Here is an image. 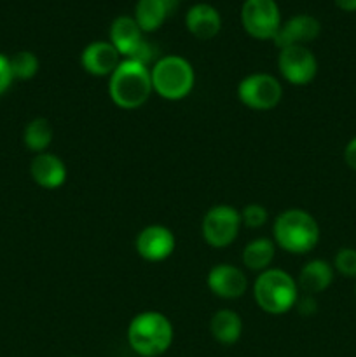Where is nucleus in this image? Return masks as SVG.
Masks as SVG:
<instances>
[{
    "label": "nucleus",
    "mask_w": 356,
    "mask_h": 357,
    "mask_svg": "<svg viewBox=\"0 0 356 357\" xmlns=\"http://www.w3.org/2000/svg\"><path fill=\"white\" fill-rule=\"evenodd\" d=\"M276 246L292 255L311 253L320 243V225L311 213L290 208L279 213L272 225Z\"/></svg>",
    "instance_id": "f257e3e1"
},
{
    "label": "nucleus",
    "mask_w": 356,
    "mask_h": 357,
    "mask_svg": "<svg viewBox=\"0 0 356 357\" xmlns=\"http://www.w3.org/2000/svg\"><path fill=\"white\" fill-rule=\"evenodd\" d=\"M152 89L150 68L133 59H122L108 77V94L122 110H135L147 103Z\"/></svg>",
    "instance_id": "f03ea898"
},
{
    "label": "nucleus",
    "mask_w": 356,
    "mask_h": 357,
    "mask_svg": "<svg viewBox=\"0 0 356 357\" xmlns=\"http://www.w3.org/2000/svg\"><path fill=\"white\" fill-rule=\"evenodd\" d=\"M128 344L140 357H159L173 344V324L156 310L136 314L128 326Z\"/></svg>",
    "instance_id": "7ed1b4c3"
},
{
    "label": "nucleus",
    "mask_w": 356,
    "mask_h": 357,
    "mask_svg": "<svg viewBox=\"0 0 356 357\" xmlns=\"http://www.w3.org/2000/svg\"><path fill=\"white\" fill-rule=\"evenodd\" d=\"M253 298L264 312L281 316L295 307L299 300V284L288 272L267 268L255 279Z\"/></svg>",
    "instance_id": "20e7f679"
},
{
    "label": "nucleus",
    "mask_w": 356,
    "mask_h": 357,
    "mask_svg": "<svg viewBox=\"0 0 356 357\" xmlns=\"http://www.w3.org/2000/svg\"><path fill=\"white\" fill-rule=\"evenodd\" d=\"M154 93L168 101L184 100L195 84V72L191 63L177 54L163 56L150 68Z\"/></svg>",
    "instance_id": "39448f33"
},
{
    "label": "nucleus",
    "mask_w": 356,
    "mask_h": 357,
    "mask_svg": "<svg viewBox=\"0 0 356 357\" xmlns=\"http://www.w3.org/2000/svg\"><path fill=\"white\" fill-rule=\"evenodd\" d=\"M241 225V215L236 208L229 204H216L202 216V239L208 246L222 250L236 241Z\"/></svg>",
    "instance_id": "423d86ee"
},
{
    "label": "nucleus",
    "mask_w": 356,
    "mask_h": 357,
    "mask_svg": "<svg viewBox=\"0 0 356 357\" xmlns=\"http://www.w3.org/2000/svg\"><path fill=\"white\" fill-rule=\"evenodd\" d=\"M237 98L244 107L257 112L272 110L283 98V86L271 73H250L237 84Z\"/></svg>",
    "instance_id": "0eeeda50"
},
{
    "label": "nucleus",
    "mask_w": 356,
    "mask_h": 357,
    "mask_svg": "<svg viewBox=\"0 0 356 357\" xmlns=\"http://www.w3.org/2000/svg\"><path fill=\"white\" fill-rule=\"evenodd\" d=\"M281 13L276 0H244L241 7V24L250 37L272 40L281 26Z\"/></svg>",
    "instance_id": "6e6552de"
},
{
    "label": "nucleus",
    "mask_w": 356,
    "mask_h": 357,
    "mask_svg": "<svg viewBox=\"0 0 356 357\" xmlns=\"http://www.w3.org/2000/svg\"><path fill=\"white\" fill-rule=\"evenodd\" d=\"M278 68L283 79L292 86H307L318 75V59L306 45L279 49Z\"/></svg>",
    "instance_id": "1a4fd4ad"
},
{
    "label": "nucleus",
    "mask_w": 356,
    "mask_h": 357,
    "mask_svg": "<svg viewBox=\"0 0 356 357\" xmlns=\"http://www.w3.org/2000/svg\"><path fill=\"white\" fill-rule=\"evenodd\" d=\"M136 253L150 264L164 261L173 255L177 239L173 232L164 225H149L136 236Z\"/></svg>",
    "instance_id": "9d476101"
},
{
    "label": "nucleus",
    "mask_w": 356,
    "mask_h": 357,
    "mask_svg": "<svg viewBox=\"0 0 356 357\" xmlns=\"http://www.w3.org/2000/svg\"><path fill=\"white\" fill-rule=\"evenodd\" d=\"M321 33V24L311 14H297L281 23L278 33L272 38L278 49L293 47V45H306L316 40Z\"/></svg>",
    "instance_id": "9b49d317"
},
{
    "label": "nucleus",
    "mask_w": 356,
    "mask_h": 357,
    "mask_svg": "<svg viewBox=\"0 0 356 357\" xmlns=\"http://www.w3.org/2000/svg\"><path fill=\"white\" fill-rule=\"evenodd\" d=\"M209 291L223 300H236L248 289V278L239 267L230 264H218L212 267L206 278Z\"/></svg>",
    "instance_id": "f8f14e48"
},
{
    "label": "nucleus",
    "mask_w": 356,
    "mask_h": 357,
    "mask_svg": "<svg viewBox=\"0 0 356 357\" xmlns=\"http://www.w3.org/2000/svg\"><path fill=\"white\" fill-rule=\"evenodd\" d=\"M121 61L122 56L108 40L91 42L80 52V65L94 77H110Z\"/></svg>",
    "instance_id": "ddd939ff"
},
{
    "label": "nucleus",
    "mask_w": 356,
    "mask_h": 357,
    "mask_svg": "<svg viewBox=\"0 0 356 357\" xmlns=\"http://www.w3.org/2000/svg\"><path fill=\"white\" fill-rule=\"evenodd\" d=\"M31 180L42 188L54 190L66 181V166L58 155L51 152L35 153L30 164Z\"/></svg>",
    "instance_id": "4468645a"
},
{
    "label": "nucleus",
    "mask_w": 356,
    "mask_h": 357,
    "mask_svg": "<svg viewBox=\"0 0 356 357\" xmlns=\"http://www.w3.org/2000/svg\"><path fill=\"white\" fill-rule=\"evenodd\" d=\"M185 26L192 37L209 40L222 30V16L209 3H195L185 14Z\"/></svg>",
    "instance_id": "2eb2a0df"
},
{
    "label": "nucleus",
    "mask_w": 356,
    "mask_h": 357,
    "mask_svg": "<svg viewBox=\"0 0 356 357\" xmlns=\"http://www.w3.org/2000/svg\"><path fill=\"white\" fill-rule=\"evenodd\" d=\"M110 44L117 49L122 59L131 58L136 49L142 45L143 38L142 28L135 21L133 16H119L110 24Z\"/></svg>",
    "instance_id": "dca6fc26"
},
{
    "label": "nucleus",
    "mask_w": 356,
    "mask_h": 357,
    "mask_svg": "<svg viewBox=\"0 0 356 357\" xmlns=\"http://www.w3.org/2000/svg\"><path fill=\"white\" fill-rule=\"evenodd\" d=\"M334 265L328 264L327 260L316 258V260L307 261L300 268L297 284H299V289L306 291V295H318L330 288V284L334 282Z\"/></svg>",
    "instance_id": "f3484780"
},
{
    "label": "nucleus",
    "mask_w": 356,
    "mask_h": 357,
    "mask_svg": "<svg viewBox=\"0 0 356 357\" xmlns=\"http://www.w3.org/2000/svg\"><path fill=\"white\" fill-rule=\"evenodd\" d=\"M212 337L222 345H234L243 335V321L237 312L230 309H220L209 321Z\"/></svg>",
    "instance_id": "a211bd4d"
},
{
    "label": "nucleus",
    "mask_w": 356,
    "mask_h": 357,
    "mask_svg": "<svg viewBox=\"0 0 356 357\" xmlns=\"http://www.w3.org/2000/svg\"><path fill=\"white\" fill-rule=\"evenodd\" d=\"M276 257V243L267 237H257L244 246L241 260L248 271L264 272L271 268L272 260Z\"/></svg>",
    "instance_id": "6ab92c4d"
},
{
    "label": "nucleus",
    "mask_w": 356,
    "mask_h": 357,
    "mask_svg": "<svg viewBox=\"0 0 356 357\" xmlns=\"http://www.w3.org/2000/svg\"><path fill=\"white\" fill-rule=\"evenodd\" d=\"M170 16L164 0H138L135 6V21L142 28L143 33H150L163 26Z\"/></svg>",
    "instance_id": "aec40b11"
},
{
    "label": "nucleus",
    "mask_w": 356,
    "mask_h": 357,
    "mask_svg": "<svg viewBox=\"0 0 356 357\" xmlns=\"http://www.w3.org/2000/svg\"><path fill=\"white\" fill-rule=\"evenodd\" d=\"M23 143L31 152H45L52 143V128L47 119L37 117L28 122L23 132Z\"/></svg>",
    "instance_id": "412c9836"
},
{
    "label": "nucleus",
    "mask_w": 356,
    "mask_h": 357,
    "mask_svg": "<svg viewBox=\"0 0 356 357\" xmlns=\"http://www.w3.org/2000/svg\"><path fill=\"white\" fill-rule=\"evenodd\" d=\"M9 65L14 79L28 80L37 75L40 63H38V58L31 51H20L10 56Z\"/></svg>",
    "instance_id": "4be33fe9"
},
{
    "label": "nucleus",
    "mask_w": 356,
    "mask_h": 357,
    "mask_svg": "<svg viewBox=\"0 0 356 357\" xmlns=\"http://www.w3.org/2000/svg\"><path fill=\"white\" fill-rule=\"evenodd\" d=\"M334 271L344 278H356V250L341 248L334 258Z\"/></svg>",
    "instance_id": "5701e85b"
},
{
    "label": "nucleus",
    "mask_w": 356,
    "mask_h": 357,
    "mask_svg": "<svg viewBox=\"0 0 356 357\" xmlns=\"http://www.w3.org/2000/svg\"><path fill=\"white\" fill-rule=\"evenodd\" d=\"M241 223L248 229H260L267 223L269 213L262 204H246L243 211H239Z\"/></svg>",
    "instance_id": "b1692460"
},
{
    "label": "nucleus",
    "mask_w": 356,
    "mask_h": 357,
    "mask_svg": "<svg viewBox=\"0 0 356 357\" xmlns=\"http://www.w3.org/2000/svg\"><path fill=\"white\" fill-rule=\"evenodd\" d=\"M13 80H14V77H13V72H10L9 58L0 52V96H2L7 89H9L10 84H13Z\"/></svg>",
    "instance_id": "393cba45"
},
{
    "label": "nucleus",
    "mask_w": 356,
    "mask_h": 357,
    "mask_svg": "<svg viewBox=\"0 0 356 357\" xmlns=\"http://www.w3.org/2000/svg\"><path fill=\"white\" fill-rule=\"evenodd\" d=\"M295 307L299 309L300 314H304V316H313V314L318 310V303L316 300H314V295L299 296Z\"/></svg>",
    "instance_id": "a878e982"
},
{
    "label": "nucleus",
    "mask_w": 356,
    "mask_h": 357,
    "mask_svg": "<svg viewBox=\"0 0 356 357\" xmlns=\"http://www.w3.org/2000/svg\"><path fill=\"white\" fill-rule=\"evenodd\" d=\"M344 160L348 164V167H351L353 171H356V136L348 142L344 149Z\"/></svg>",
    "instance_id": "bb28decb"
},
{
    "label": "nucleus",
    "mask_w": 356,
    "mask_h": 357,
    "mask_svg": "<svg viewBox=\"0 0 356 357\" xmlns=\"http://www.w3.org/2000/svg\"><path fill=\"white\" fill-rule=\"evenodd\" d=\"M339 9L346 13H356V0H334Z\"/></svg>",
    "instance_id": "cd10ccee"
},
{
    "label": "nucleus",
    "mask_w": 356,
    "mask_h": 357,
    "mask_svg": "<svg viewBox=\"0 0 356 357\" xmlns=\"http://www.w3.org/2000/svg\"><path fill=\"white\" fill-rule=\"evenodd\" d=\"M72 357H77V356H72Z\"/></svg>",
    "instance_id": "c85d7f7f"
}]
</instances>
